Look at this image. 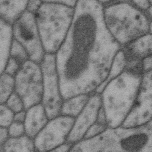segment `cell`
Masks as SVG:
<instances>
[{
    "label": "cell",
    "mask_w": 152,
    "mask_h": 152,
    "mask_svg": "<svg viewBox=\"0 0 152 152\" xmlns=\"http://www.w3.org/2000/svg\"><path fill=\"white\" fill-rule=\"evenodd\" d=\"M121 48L105 26L103 5L97 0H78L69 30L55 53L63 99L94 92Z\"/></svg>",
    "instance_id": "6da1fadb"
},
{
    "label": "cell",
    "mask_w": 152,
    "mask_h": 152,
    "mask_svg": "<svg viewBox=\"0 0 152 152\" xmlns=\"http://www.w3.org/2000/svg\"><path fill=\"white\" fill-rule=\"evenodd\" d=\"M141 61H126L122 73L99 93L108 127L121 126L132 108L142 80Z\"/></svg>",
    "instance_id": "7a4b0ae2"
},
{
    "label": "cell",
    "mask_w": 152,
    "mask_h": 152,
    "mask_svg": "<svg viewBox=\"0 0 152 152\" xmlns=\"http://www.w3.org/2000/svg\"><path fill=\"white\" fill-rule=\"evenodd\" d=\"M70 151L152 152V121L136 127H107L96 137L74 144Z\"/></svg>",
    "instance_id": "3957f363"
},
{
    "label": "cell",
    "mask_w": 152,
    "mask_h": 152,
    "mask_svg": "<svg viewBox=\"0 0 152 152\" xmlns=\"http://www.w3.org/2000/svg\"><path fill=\"white\" fill-rule=\"evenodd\" d=\"M105 26L121 48L151 33V17L129 0H115L103 5Z\"/></svg>",
    "instance_id": "277c9868"
},
{
    "label": "cell",
    "mask_w": 152,
    "mask_h": 152,
    "mask_svg": "<svg viewBox=\"0 0 152 152\" xmlns=\"http://www.w3.org/2000/svg\"><path fill=\"white\" fill-rule=\"evenodd\" d=\"M74 8L43 2L35 13L36 21L45 53H55L72 23Z\"/></svg>",
    "instance_id": "5b68a950"
},
{
    "label": "cell",
    "mask_w": 152,
    "mask_h": 152,
    "mask_svg": "<svg viewBox=\"0 0 152 152\" xmlns=\"http://www.w3.org/2000/svg\"><path fill=\"white\" fill-rule=\"evenodd\" d=\"M14 91L22 99L25 109L41 103L43 77L39 64L26 62L14 76Z\"/></svg>",
    "instance_id": "8992f818"
},
{
    "label": "cell",
    "mask_w": 152,
    "mask_h": 152,
    "mask_svg": "<svg viewBox=\"0 0 152 152\" xmlns=\"http://www.w3.org/2000/svg\"><path fill=\"white\" fill-rule=\"evenodd\" d=\"M40 65L43 77V94L41 103L50 119L60 115L64 100L56 69L55 53H45Z\"/></svg>",
    "instance_id": "52a82bcc"
},
{
    "label": "cell",
    "mask_w": 152,
    "mask_h": 152,
    "mask_svg": "<svg viewBox=\"0 0 152 152\" xmlns=\"http://www.w3.org/2000/svg\"><path fill=\"white\" fill-rule=\"evenodd\" d=\"M14 40L26 50L30 60L40 64L45 54L34 14L26 11L12 25Z\"/></svg>",
    "instance_id": "ba28073f"
},
{
    "label": "cell",
    "mask_w": 152,
    "mask_h": 152,
    "mask_svg": "<svg viewBox=\"0 0 152 152\" xmlns=\"http://www.w3.org/2000/svg\"><path fill=\"white\" fill-rule=\"evenodd\" d=\"M74 118L59 115L49 119L42 129L34 138L35 151H52L66 141Z\"/></svg>",
    "instance_id": "9c48e42d"
},
{
    "label": "cell",
    "mask_w": 152,
    "mask_h": 152,
    "mask_svg": "<svg viewBox=\"0 0 152 152\" xmlns=\"http://www.w3.org/2000/svg\"><path fill=\"white\" fill-rule=\"evenodd\" d=\"M152 70L143 72L140 87L136 99L121 126L136 127L151 121Z\"/></svg>",
    "instance_id": "30bf717a"
},
{
    "label": "cell",
    "mask_w": 152,
    "mask_h": 152,
    "mask_svg": "<svg viewBox=\"0 0 152 152\" xmlns=\"http://www.w3.org/2000/svg\"><path fill=\"white\" fill-rule=\"evenodd\" d=\"M101 105L100 94L95 92L91 93L87 104L75 118L66 141L74 144L83 139L88 128L96 121Z\"/></svg>",
    "instance_id": "8fae6325"
},
{
    "label": "cell",
    "mask_w": 152,
    "mask_h": 152,
    "mask_svg": "<svg viewBox=\"0 0 152 152\" xmlns=\"http://www.w3.org/2000/svg\"><path fill=\"white\" fill-rule=\"evenodd\" d=\"M47 113L41 103L26 109L24 122L25 134L34 138L49 121Z\"/></svg>",
    "instance_id": "7c38bea8"
},
{
    "label": "cell",
    "mask_w": 152,
    "mask_h": 152,
    "mask_svg": "<svg viewBox=\"0 0 152 152\" xmlns=\"http://www.w3.org/2000/svg\"><path fill=\"white\" fill-rule=\"evenodd\" d=\"M151 39V33H148L122 47L126 58L141 61L152 55Z\"/></svg>",
    "instance_id": "4fadbf2b"
},
{
    "label": "cell",
    "mask_w": 152,
    "mask_h": 152,
    "mask_svg": "<svg viewBox=\"0 0 152 152\" xmlns=\"http://www.w3.org/2000/svg\"><path fill=\"white\" fill-rule=\"evenodd\" d=\"M28 0H0V19L12 25L27 9Z\"/></svg>",
    "instance_id": "5bb4252c"
},
{
    "label": "cell",
    "mask_w": 152,
    "mask_h": 152,
    "mask_svg": "<svg viewBox=\"0 0 152 152\" xmlns=\"http://www.w3.org/2000/svg\"><path fill=\"white\" fill-rule=\"evenodd\" d=\"M12 39L11 25L0 19V76L4 72Z\"/></svg>",
    "instance_id": "9a60e30c"
},
{
    "label": "cell",
    "mask_w": 152,
    "mask_h": 152,
    "mask_svg": "<svg viewBox=\"0 0 152 152\" xmlns=\"http://www.w3.org/2000/svg\"><path fill=\"white\" fill-rule=\"evenodd\" d=\"M90 94L81 93L64 99L60 115L75 118L87 104Z\"/></svg>",
    "instance_id": "2e32d148"
},
{
    "label": "cell",
    "mask_w": 152,
    "mask_h": 152,
    "mask_svg": "<svg viewBox=\"0 0 152 152\" xmlns=\"http://www.w3.org/2000/svg\"><path fill=\"white\" fill-rule=\"evenodd\" d=\"M126 65V59L122 48L120 49L115 54L111 63L108 74L104 80L96 88L94 92L100 93L104 86L111 80L116 78L125 69Z\"/></svg>",
    "instance_id": "e0dca14e"
},
{
    "label": "cell",
    "mask_w": 152,
    "mask_h": 152,
    "mask_svg": "<svg viewBox=\"0 0 152 152\" xmlns=\"http://www.w3.org/2000/svg\"><path fill=\"white\" fill-rule=\"evenodd\" d=\"M2 151H35L34 138L24 134L18 137H9L1 147Z\"/></svg>",
    "instance_id": "ac0fdd59"
},
{
    "label": "cell",
    "mask_w": 152,
    "mask_h": 152,
    "mask_svg": "<svg viewBox=\"0 0 152 152\" xmlns=\"http://www.w3.org/2000/svg\"><path fill=\"white\" fill-rule=\"evenodd\" d=\"M14 91V77L4 72L0 76V104L5 103Z\"/></svg>",
    "instance_id": "d6986e66"
},
{
    "label": "cell",
    "mask_w": 152,
    "mask_h": 152,
    "mask_svg": "<svg viewBox=\"0 0 152 152\" xmlns=\"http://www.w3.org/2000/svg\"><path fill=\"white\" fill-rule=\"evenodd\" d=\"M9 57L18 62L21 65L30 60L28 55L24 48L14 39L11 43Z\"/></svg>",
    "instance_id": "ffe728a7"
},
{
    "label": "cell",
    "mask_w": 152,
    "mask_h": 152,
    "mask_svg": "<svg viewBox=\"0 0 152 152\" xmlns=\"http://www.w3.org/2000/svg\"><path fill=\"white\" fill-rule=\"evenodd\" d=\"M14 113L4 103L0 104V126L8 128L14 121Z\"/></svg>",
    "instance_id": "44dd1931"
},
{
    "label": "cell",
    "mask_w": 152,
    "mask_h": 152,
    "mask_svg": "<svg viewBox=\"0 0 152 152\" xmlns=\"http://www.w3.org/2000/svg\"><path fill=\"white\" fill-rule=\"evenodd\" d=\"M5 104L14 113H16L25 109L24 103L22 99L15 91H14L10 95Z\"/></svg>",
    "instance_id": "7402d4cb"
},
{
    "label": "cell",
    "mask_w": 152,
    "mask_h": 152,
    "mask_svg": "<svg viewBox=\"0 0 152 152\" xmlns=\"http://www.w3.org/2000/svg\"><path fill=\"white\" fill-rule=\"evenodd\" d=\"M10 137H18L25 134L24 123L13 121L8 127Z\"/></svg>",
    "instance_id": "603a6c76"
},
{
    "label": "cell",
    "mask_w": 152,
    "mask_h": 152,
    "mask_svg": "<svg viewBox=\"0 0 152 152\" xmlns=\"http://www.w3.org/2000/svg\"><path fill=\"white\" fill-rule=\"evenodd\" d=\"M108 126L100 124L97 122H95L90 127L88 128L87 131L86 132L84 138L83 140L89 139L96 137L100 134H101L103 131H104Z\"/></svg>",
    "instance_id": "cb8c5ba5"
},
{
    "label": "cell",
    "mask_w": 152,
    "mask_h": 152,
    "mask_svg": "<svg viewBox=\"0 0 152 152\" xmlns=\"http://www.w3.org/2000/svg\"><path fill=\"white\" fill-rule=\"evenodd\" d=\"M138 9L145 12L151 17L152 1L150 0H129Z\"/></svg>",
    "instance_id": "d4e9b609"
},
{
    "label": "cell",
    "mask_w": 152,
    "mask_h": 152,
    "mask_svg": "<svg viewBox=\"0 0 152 152\" xmlns=\"http://www.w3.org/2000/svg\"><path fill=\"white\" fill-rule=\"evenodd\" d=\"M21 66L22 65H21L18 62L9 57L5 66L4 72L14 77Z\"/></svg>",
    "instance_id": "484cf974"
},
{
    "label": "cell",
    "mask_w": 152,
    "mask_h": 152,
    "mask_svg": "<svg viewBox=\"0 0 152 152\" xmlns=\"http://www.w3.org/2000/svg\"><path fill=\"white\" fill-rule=\"evenodd\" d=\"M43 3V0H28L26 11L35 14Z\"/></svg>",
    "instance_id": "4316f807"
},
{
    "label": "cell",
    "mask_w": 152,
    "mask_h": 152,
    "mask_svg": "<svg viewBox=\"0 0 152 152\" xmlns=\"http://www.w3.org/2000/svg\"><path fill=\"white\" fill-rule=\"evenodd\" d=\"M78 0H43V2L64 5L74 8Z\"/></svg>",
    "instance_id": "83f0119b"
},
{
    "label": "cell",
    "mask_w": 152,
    "mask_h": 152,
    "mask_svg": "<svg viewBox=\"0 0 152 152\" xmlns=\"http://www.w3.org/2000/svg\"><path fill=\"white\" fill-rule=\"evenodd\" d=\"M141 66L143 72L152 70V55L142 59L141 61Z\"/></svg>",
    "instance_id": "f1b7e54d"
},
{
    "label": "cell",
    "mask_w": 152,
    "mask_h": 152,
    "mask_svg": "<svg viewBox=\"0 0 152 152\" xmlns=\"http://www.w3.org/2000/svg\"><path fill=\"white\" fill-rule=\"evenodd\" d=\"M10 137L8 128L0 126V151L1 147Z\"/></svg>",
    "instance_id": "f546056e"
},
{
    "label": "cell",
    "mask_w": 152,
    "mask_h": 152,
    "mask_svg": "<svg viewBox=\"0 0 152 152\" xmlns=\"http://www.w3.org/2000/svg\"><path fill=\"white\" fill-rule=\"evenodd\" d=\"M97 122L102 124V125H104L107 126V119H106V116L104 111L103 108L102 107V105L101 107H100L98 113H97V119H96V121Z\"/></svg>",
    "instance_id": "4dcf8cb0"
},
{
    "label": "cell",
    "mask_w": 152,
    "mask_h": 152,
    "mask_svg": "<svg viewBox=\"0 0 152 152\" xmlns=\"http://www.w3.org/2000/svg\"><path fill=\"white\" fill-rule=\"evenodd\" d=\"M73 144L69 142L65 141L62 144L58 145L57 147L54 148L52 151H58V152H66L70 151Z\"/></svg>",
    "instance_id": "1f68e13d"
},
{
    "label": "cell",
    "mask_w": 152,
    "mask_h": 152,
    "mask_svg": "<svg viewBox=\"0 0 152 152\" xmlns=\"http://www.w3.org/2000/svg\"><path fill=\"white\" fill-rule=\"evenodd\" d=\"M26 118V110H23L20 112L14 113V121L24 123Z\"/></svg>",
    "instance_id": "d6a6232c"
},
{
    "label": "cell",
    "mask_w": 152,
    "mask_h": 152,
    "mask_svg": "<svg viewBox=\"0 0 152 152\" xmlns=\"http://www.w3.org/2000/svg\"><path fill=\"white\" fill-rule=\"evenodd\" d=\"M97 1L103 5L108 4V3H109V2H112V1H113L115 0H97Z\"/></svg>",
    "instance_id": "836d02e7"
},
{
    "label": "cell",
    "mask_w": 152,
    "mask_h": 152,
    "mask_svg": "<svg viewBox=\"0 0 152 152\" xmlns=\"http://www.w3.org/2000/svg\"><path fill=\"white\" fill-rule=\"evenodd\" d=\"M150 1H152V0H150Z\"/></svg>",
    "instance_id": "e575fe53"
}]
</instances>
